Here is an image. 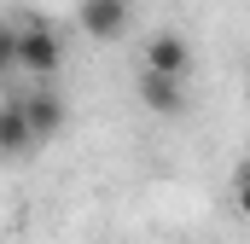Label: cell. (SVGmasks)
Listing matches in <instances>:
<instances>
[{
    "label": "cell",
    "mask_w": 250,
    "mask_h": 244,
    "mask_svg": "<svg viewBox=\"0 0 250 244\" xmlns=\"http://www.w3.org/2000/svg\"><path fill=\"white\" fill-rule=\"evenodd\" d=\"M59 64H64V41H59V29H47V23H18V29L0 35V70L35 76L47 87L59 76Z\"/></svg>",
    "instance_id": "cell-1"
},
{
    "label": "cell",
    "mask_w": 250,
    "mask_h": 244,
    "mask_svg": "<svg viewBox=\"0 0 250 244\" xmlns=\"http://www.w3.org/2000/svg\"><path fill=\"white\" fill-rule=\"evenodd\" d=\"M146 70H151V76H175V81H187V70H192V47L175 35V29H157V35L146 41Z\"/></svg>",
    "instance_id": "cell-2"
},
{
    "label": "cell",
    "mask_w": 250,
    "mask_h": 244,
    "mask_svg": "<svg viewBox=\"0 0 250 244\" xmlns=\"http://www.w3.org/2000/svg\"><path fill=\"white\" fill-rule=\"evenodd\" d=\"M82 29L93 35V41H117L128 29V0H82Z\"/></svg>",
    "instance_id": "cell-3"
},
{
    "label": "cell",
    "mask_w": 250,
    "mask_h": 244,
    "mask_svg": "<svg viewBox=\"0 0 250 244\" xmlns=\"http://www.w3.org/2000/svg\"><path fill=\"white\" fill-rule=\"evenodd\" d=\"M140 105H146V111H157V117H175V111L187 105V81L140 70Z\"/></svg>",
    "instance_id": "cell-4"
},
{
    "label": "cell",
    "mask_w": 250,
    "mask_h": 244,
    "mask_svg": "<svg viewBox=\"0 0 250 244\" xmlns=\"http://www.w3.org/2000/svg\"><path fill=\"white\" fill-rule=\"evenodd\" d=\"M23 105V117H29V128H35V140H53L64 128V99L53 93V87H35L29 99H18Z\"/></svg>",
    "instance_id": "cell-5"
},
{
    "label": "cell",
    "mask_w": 250,
    "mask_h": 244,
    "mask_svg": "<svg viewBox=\"0 0 250 244\" xmlns=\"http://www.w3.org/2000/svg\"><path fill=\"white\" fill-rule=\"evenodd\" d=\"M29 145H35V128H29V117H23V105L12 99V105L0 111V151H6V157H23Z\"/></svg>",
    "instance_id": "cell-6"
},
{
    "label": "cell",
    "mask_w": 250,
    "mask_h": 244,
    "mask_svg": "<svg viewBox=\"0 0 250 244\" xmlns=\"http://www.w3.org/2000/svg\"><path fill=\"white\" fill-rule=\"evenodd\" d=\"M233 203H239V215H250V163H239V175H233Z\"/></svg>",
    "instance_id": "cell-7"
}]
</instances>
